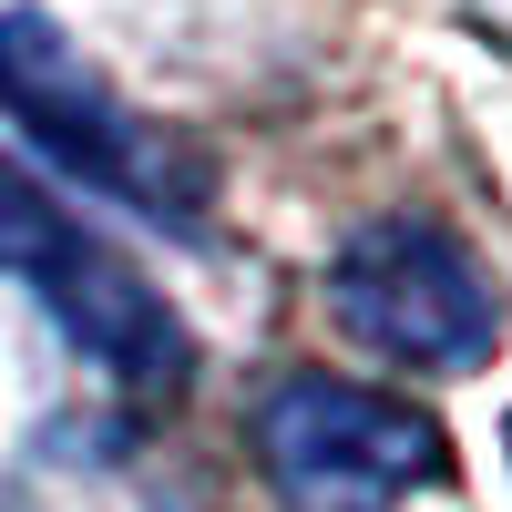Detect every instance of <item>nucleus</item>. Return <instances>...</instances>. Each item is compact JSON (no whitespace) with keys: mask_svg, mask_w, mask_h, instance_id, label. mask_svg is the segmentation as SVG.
<instances>
[{"mask_svg":"<svg viewBox=\"0 0 512 512\" xmlns=\"http://www.w3.org/2000/svg\"><path fill=\"white\" fill-rule=\"evenodd\" d=\"M0 113H11V134L52 164V175H72L82 195L134 205V216L164 226V236H205L216 185H205L195 144L164 134V123H144L103 82V62H82V41L62 21L0 11Z\"/></svg>","mask_w":512,"mask_h":512,"instance_id":"1","label":"nucleus"},{"mask_svg":"<svg viewBox=\"0 0 512 512\" xmlns=\"http://www.w3.org/2000/svg\"><path fill=\"white\" fill-rule=\"evenodd\" d=\"M0 277L41 297V318H52L82 359H93L123 400H185L195 379V338L185 318L164 308V297L123 267V256L72 216V205H52L11 154H0Z\"/></svg>","mask_w":512,"mask_h":512,"instance_id":"2","label":"nucleus"},{"mask_svg":"<svg viewBox=\"0 0 512 512\" xmlns=\"http://www.w3.org/2000/svg\"><path fill=\"white\" fill-rule=\"evenodd\" d=\"M256 472L287 512H400L410 492L451 482V441L400 390L287 369L256 400Z\"/></svg>","mask_w":512,"mask_h":512,"instance_id":"3","label":"nucleus"},{"mask_svg":"<svg viewBox=\"0 0 512 512\" xmlns=\"http://www.w3.org/2000/svg\"><path fill=\"white\" fill-rule=\"evenodd\" d=\"M328 318L390 369H482L502 349V287L441 216H369L328 256Z\"/></svg>","mask_w":512,"mask_h":512,"instance_id":"4","label":"nucleus"}]
</instances>
